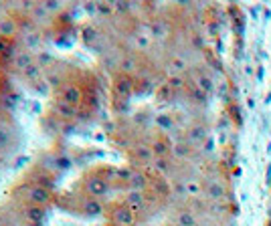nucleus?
<instances>
[{
    "mask_svg": "<svg viewBox=\"0 0 271 226\" xmlns=\"http://www.w3.org/2000/svg\"><path fill=\"white\" fill-rule=\"evenodd\" d=\"M204 192H206L208 198L215 200V202H221V200H225L229 196V190H227L223 180H208L206 186H204Z\"/></svg>",
    "mask_w": 271,
    "mask_h": 226,
    "instance_id": "obj_1",
    "label": "nucleus"
},
{
    "mask_svg": "<svg viewBox=\"0 0 271 226\" xmlns=\"http://www.w3.org/2000/svg\"><path fill=\"white\" fill-rule=\"evenodd\" d=\"M114 220H116L119 226H134V222H136V212H134L130 206H117L116 212H114Z\"/></svg>",
    "mask_w": 271,
    "mask_h": 226,
    "instance_id": "obj_2",
    "label": "nucleus"
},
{
    "mask_svg": "<svg viewBox=\"0 0 271 226\" xmlns=\"http://www.w3.org/2000/svg\"><path fill=\"white\" fill-rule=\"evenodd\" d=\"M87 192H89L93 198L106 196V194H108V182H106L103 178H91V180H87Z\"/></svg>",
    "mask_w": 271,
    "mask_h": 226,
    "instance_id": "obj_3",
    "label": "nucleus"
},
{
    "mask_svg": "<svg viewBox=\"0 0 271 226\" xmlns=\"http://www.w3.org/2000/svg\"><path fill=\"white\" fill-rule=\"evenodd\" d=\"M144 204H146V196H144V192H140V190H132V192L128 194V198H126V206H130L134 212L142 210Z\"/></svg>",
    "mask_w": 271,
    "mask_h": 226,
    "instance_id": "obj_4",
    "label": "nucleus"
},
{
    "mask_svg": "<svg viewBox=\"0 0 271 226\" xmlns=\"http://www.w3.org/2000/svg\"><path fill=\"white\" fill-rule=\"evenodd\" d=\"M194 83H196V87L200 89V91H204L206 95H211L215 91V79L211 75H206V73H198L194 77Z\"/></svg>",
    "mask_w": 271,
    "mask_h": 226,
    "instance_id": "obj_5",
    "label": "nucleus"
},
{
    "mask_svg": "<svg viewBox=\"0 0 271 226\" xmlns=\"http://www.w3.org/2000/svg\"><path fill=\"white\" fill-rule=\"evenodd\" d=\"M189 138L191 142L194 144H204L208 140V127L206 125H194L191 131H189Z\"/></svg>",
    "mask_w": 271,
    "mask_h": 226,
    "instance_id": "obj_6",
    "label": "nucleus"
},
{
    "mask_svg": "<svg viewBox=\"0 0 271 226\" xmlns=\"http://www.w3.org/2000/svg\"><path fill=\"white\" fill-rule=\"evenodd\" d=\"M63 101L69 103V105H77V103L81 101V91H79V87L69 85L65 91H63Z\"/></svg>",
    "mask_w": 271,
    "mask_h": 226,
    "instance_id": "obj_7",
    "label": "nucleus"
},
{
    "mask_svg": "<svg viewBox=\"0 0 271 226\" xmlns=\"http://www.w3.org/2000/svg\"><path fill=\"white\" fill-rule=\"evenodd\" d=\"M31 198H33V202H37V204H45V202H49L51 194H49V190L43 188V186H35V188L31 190Z\"/></svg>",
    "mask_w": 271,
    "mask_h": 226,
    "instance_id": "obj_8",
    "label": "nucleus"
},
{
    "mask_svg": "<svg viewBox=\"0 0 271 226\" xmlns=\"http://www.w3.org/2000/svg\"><path fill=\"white\" fill-rule=\"evenodd\" d=\"M132 87H134V83H132L128 77H121V79H117V83H116V91H117L121 97H128V95L132 93Z\"/></svg>",
    "mask_w": 271,
    "mask_h": 226,
    "instance_id": "obj_9",
    "label": "nucleus"
},
{
    "mask_svg": "<svg viewBox=\"0 0 271 226\" xmlns=\"http://www.w3.org/2000/svg\"><path fill=\"white\" fill-rule=\"evenodd\" d=\"M178 226H196V216L191 210H182L178 214Z\"/></svg>",
    "mask_w": 271,
    "mask_h": 226,
    "instance_id": "obj_10",
    "label": "nucleus"
},
{
    "mask_svg": "<svg viewBox=\"0 0 271 226\" xmlns=\"http://www.w3.org/2000/svg\"><path fill=\"white\" fill-rule=\"evenodd\" d=\"M85 212H87L89 216H97V214H101V212H103L101 202H99L97 198H91V200H87V202H85Z\"/></svg>",
    "mask_w": 271,
    "mask_h": 226,
    "instance_id": "obj_11",
    "label": "nucleus"
},
{
    "mask_svg": "<svg viewBox=\"0 0 271 226\" xmlns=\"http://www.w3.org/2000/svg\"><path fill=\"white\" fill-rule=\"evenodd\" d=\"M152 35L156 38H166V37H168V27H166L162 20H154L152 22Z\"/></svg>",
    "mask_w": 271,
    "mask_h": 226,
    "instance_id": "obj_12",
    "label": "nucleus"
},
{
    "mask_svg": "<svg viewBox=\"0 0 271 226\" xmlns=\"http://www.w3.org/2000/svg\"><path fill=\"white\" fill-rule=\"evenodd\" d=\"M170 151V146H168V142H164V140H158V142H154L152 144V153L154 155H158V157H164L166 153Z\"/></svg>",
    "mask_w": 271,
    "mask_h": 226,
    "instance_id": "obj_13",
    "label": "nucleus"
},
{
    "mask_svg": "<svg viewBox=\"0 0 271 226\" xmlns=\"http://www.w3.org/2000/svg\"><path fill=\"white\" fill-rule=\"evenodd\" d=\"M130 184H132V188L134 190H144L146 186H148V180H146V176H142V174H132L130 176Z\"/></svg>",
    "mask_w": 271,
    "mask_h": 226,
    "instance_id": "obj_14",
    "label": "nucleus"
},
{
    "mask_svg": "<svg viewBox=\"0 0 271 226\" xmlns=\"http://www.w3.org/2000/svg\"><path fill=\"white\" fill-rule=\"evenodd\" d=\"M156 123L162 127V129H172L174 127V119L170 115H166V113H162V115L156 117Z\"/></svg>",
    "mask_w": 271,
    "mask_h": 226,
    "instance_id": "obj_15",
    "label": "nucleus"
},
{
    "mask_svg": "<svg viewBox=\"0 0 271 226\" xmlns=\"http://www.w3.org/2000/svg\"><path fill=\"white\" fill-rule=\"evenodd\" d=\"M55 168L57 170H69L71 168V160L67 155H59V157H55Z\"/></svg>",
    "mask_w": 271,
    "mask_h": 226,
    "instance_id": "obj_16",
    "label": "nucleus"
},
{
    "mask_svg": "<svg viewBox=\"0 0 271 226\" xmlns=\"http://www.w3.org/2000/svg\"><path fill=\"white\" fill-rule=\"evenodd\" d=\"M184 67H186L184 59H174V61H170V73H182Z\"/></svg>",
    "mask_w": 271,
    "mask_h": 226,
    "instance_id": "obj_17",
    "label": "nucleus"
},
{
    "mask_svg": "<svg viewBox=\"0 0 271 226\" xmlns=\"http://www.w3.org/2000/svg\"><path fill=\"white\" fill-rule=\"evenodd\" d=\"M184 190L189 192L191 196H198V194H200V184H198V182H186Z\"/></svg>",
    "mask_w": 271,
    "mask_h": 226,
    "instance_id": "obj_18",
    "label": "nucleus"
},
{
    "mask_svg": "<svg viewBox=\"0 0 271 226\" xmlns=\"http://www.w3.org/2000/svg\"><path fill=\"white\" fill-rule=\"evenodd\" d=\"M193 97H194V101H198V103H206V93L204 91H200V89L194 85V89H193Z\"/></svg>",
    "mask_w": 271,
    "mask_h": 226,
    "instance_id": "obj_19",
    "label": "nucleus"
},
{
    "mask_svg": "<svg viewBox=\"0 0 271 226\" xmlns=\"http://www.w3.org/2000/svg\"><path fill=\"white\" fill-rule=\"evenodd\" d=\"M29 216H31V220H40V218L45 216V212H43V208H31Z\"/></svg>",
    "mask_w": 271,
    "mask_h": 226,
    "instance_id": "obj_20",
    "label": "nucleus"
},
{
    "mask_svg": "<svg viewBox=\"0 0 271 226\" xmlns=\"http://www.w3.org/2000/svg\"><path fill=\"white\" fill-rule=\"evenodd\" d=\"M59 109H61V113H63V115H67V117H69V115H73V107H67L65 103H61V105H59Z\"/></svg>",
    "mask_w": 271,
    "mask_h": 226,
    "instance_id": "obj_21",
    "label": "nucleus"
},
{
    "mask_svg": "<svg viewBox=\"0 0 271 226\" xmlns=\"http://www.w3.org/2000/svg\"><path fill=\"white\" fill-rule=\"evenodd\" d=\"M170 87H172V89H180V87H182V79H178V77L170 79Z\"/></svg>",
    "mask_w": 271,
    "mask_h": 226,
    "instance_id": "obj_22",
    "label": "nucleus"
},
{
    "mask_svg": "<svg viewBox=\"0 0 271 226\" xmlns=\"http://www.w3.org/2000/svg\"><path fill=\"white\" fill-rule=\"evenodd\" d=\"M0 31H8V33H12V31H14L12 22H2V25H0Z\"/></svg>",
    "mask_w": 271,
    "mask_h": 226,
    "instance_id": "obj_23",
    "label": "nucleus"
},
{
    "mask_svg": "<svg viewBox=\"0 0 271 226\" xmlns=\"http://www.w3.org/2000/svg\"><path fill=\"white\" fill-rule=\"evenodd\" d=\"M95 38V33L89 29V31H85V40H93Z\"/></svg>",
    "mask_w": 271,
    "mask_h": 226,
    "instance_id": "obj_24",
    "label": "nucleus"
},
{
    "mask_svg": "<svg viewBox=\"0 0 271 226\" xmlns=\"http://www.w3.org/2000/svg\"><path fill=\"white\" fill-rule=\"evenodd\" d=\"M6 144V133L4 131H0V148H2Z\"/></svg>",
    "mask_w": 271,
    "mask_h": 226,
    "instance_id": "obj_25",
    "label": "nucleus"
},
{
    "mask_svg": "<svg viewBox=\"0 0 271 226\" xmlns=\"http://www.w3.org/2000/svg\"><path fill=\"white\" fill-rule=\"evenodd\" d=\"M267 220L271 222V200L267 202Z\"/></svg>",
    "mask_w": 271,
    "mask_h": 226,
    "instance_id": "obj_26",
    "label": "nucleus"
},
{
    "mask_svg": "<svg viewBox=\"0 0 271 226\" xmlns=\"http://www.w3.org/2000/svg\"><path fill=\"white\" fill-rule=\"evenodd\" d=\"M269 103H271V93L265 95V105H269Z\"/></svg>",
    "mask_w": 271,
    "mask_h": 226,
    "instance_id": "obj_27",
    "label": "nucleus"
},
{
    "mask_svg": "<svg viewBox=\"0 0 271 226\" xmlns=\"http://www.w3.org/2000/svg\"><path fill=\"white\" fill-rule=\"evenodd\" d=\"M267 151H271V140H269V144H267Z\"/></svg>",
    "mask_w": 271,
    "mask_h": 226,
    "instance_id": "obj_28",
    "label": "nucleus"
},
{
    "mask_svg": "<svg viewBox=\"0 0 271 226\" xmlns=\"http://www.w3.org/2000/svg\"><path fill=\"white\" fill-rule=\"evenodd\" d=\"M267 226H271V222H269V220H267Z\"/></svg>",
    "mask_w": 271,
    "mask_h": 226,
    "instance_id": "obj_29",
    "label": "nucleus"
}]
</instances>
